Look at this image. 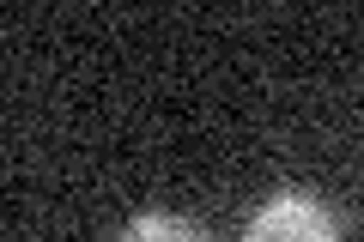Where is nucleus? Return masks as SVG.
<instances>
[{"mask_svg": "<svg viewBox=\"0 0 364 242\" xmlns=\"http://www.w3.org/2000/svg\"><path fill=\"white\" fill-rule=\"evenodd\" d=\"M116 242H213V236L195 224V218H182V212H140V218L122 224Z\"/></svg>", "mask_w": 364, "mask_h": 242, "instance_id": "obj_2", "label": "nucleus"}, {"mask_svg": "<svg viewBox=\"0 0 364 242\" xmlns=\"http://www.w3.org/2000/svg\"><path fill=\"white\" fill-rule=\"evenodd\" d=\"M243 242H346L340 236V218L328 212L316 194H267V200L249 212L243 224Z\"/></svg>", "mask_w": 364, "mask_h": 242, "instance_id": "obj_1", "label": "nucleus"}]
</instances>
